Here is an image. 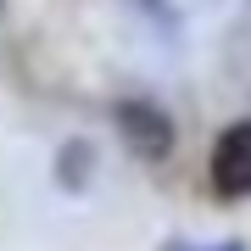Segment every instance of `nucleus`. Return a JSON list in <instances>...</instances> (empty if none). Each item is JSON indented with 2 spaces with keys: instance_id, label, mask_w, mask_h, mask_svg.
Wrapping results in <instances>:
<instances>
[{
  "instance_id": "obj_2",
  "label": "nucleus",
  "mask_w": 251,
  "mask_h": 251,
  "mask_svg": "<svg viewBox=\"0 0 251 251\" xmlns=\"http://www.w3.org/2000/svg\"><path fill=\"white\" fill-rule=\"evenodd\" d=\"M206 184H212L218 201H246V196H251V117L229 123L224 134L212 140V156H206Z\"/></svg>"
},
{
  "instance_id": "obj_4",
  "label": "nucleus",
  "mask_w": 251,
  "mask_h": 251,
  "mask_svg": "<svg viewBox=\"0 0 251 251\" xmlns=\"http://www.w3.org/2000/svg\"><path fill=\"white\" fill-rule=\"evenodd\" d=\"M206 251H246V240H218V246H206Z\"/></svg>"
},
{
  "instance_id": "obj_1",
  "label": "nucleus",
  "mask_w": 251,
  "mask_h": 251,
  "mask_svg": "<svg viewBox=\"0 0 251 251\" xmlns=\"http://www.w3.org/2000/svg\"><path fill=\"white\" fill-rule=\"evenodd\" d=\"M112 128L123 140V151L134 162H168L173 145H179V128H173V112L151 95H123L112 100Z\"/></svg>"
},
{
  "instance_id": "obj_5",
  "label": "nucleus",
  "mask_w": 251,
  "mask_h": 251,
  "mask_svg": "<svg viewBox=\"0 0 251 251\" xmlns=\"http://www.w3.org/2000/svg\"><path fill=\"white\" fill-rule=\"evenodd\" d=\"M162 251H190V246H184V240H168V246H162Z\"/></svg>"
},
{
  "instance_id": "obj_3",
  "label": "nucleus",
  "mask_w": 251,
  "mask_h": 251,
  "mask_svg": "<svg viewBox=\"0 0 251 251\" xmlns=\"http://www.w3.org/2000/svg\"><path fill=\"white\" fill-rule=\"evenodd\" d=\"M95 179V145L90 140H67L62 151H56V184L67 190V196H84Z\"/></svg>"
}]
</instances>
